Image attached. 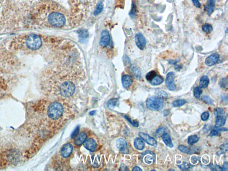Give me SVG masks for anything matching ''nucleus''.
<instances>
[{"label":"nucleus","instance_id":"1","mask_svg":"<svg viewBox=\"0 0 228 171\" xmlns=\"http://www.w3.org/2000/svg\"><path fill=\"white\" fill-rule=\"evenodd\" d=\"M33 15L37 23L50 27H62L66 22L64 11L52 1L39 3L35 9Z\"/></svg>","mask_w":228,"mask_h":171},{"label":"nucleus","instance_id":"2","mask_svg":"<svg viewBox=\"0 0 228 171\" xmlns=\"http://www.w3.org/2000/svg\"><path fill=\"white\" fill-rule=\"evenodd\" d=\"M23 39L25 47L29 50H37L42 46V38L35 34L28 35Z\"/></svg>","mask_w":228,"mask_h":171},{"label":"nucleus","instance_id":"3","mask_svg":"<svg viewBox=\"0 0 228 171\" xmlns=\"http://www.w3.org/2000/svg\"><path fill=\"white\" fill-rule=\"evenodd\" d=\"M63 106L58 102L50 104L48 109V115L52 119H57L63 115Z\"/></svg>","mask_w":228,"mask_h":171},{"label":"nucleus","instance_id":"4","mask_svg":"<svg viewBox=\"0 0 228 171\" xmlns=\"http://www.w3.org/2000/svg\"><path fill=\"white\" fill-rule=\"evenodd\" d=\"M164 99L157 96H152L147 99L146 106L147 108L151 111H159L163 108Z\"/></svg>","mask_w":228,"mask_h":171},{"label":"nucleus","instance_id":"5","mask_svg":"<svg viewBox=\"0 0 228 171\" xmlns=\"http://www.w3.org/2000/svg\"><path fill=\"white\" fill-rule=\"evenodd\" d=\"M75 85L72 82L69 81L64 82L60 86V93L65 97H69L72 96L75 93Z\"/></svg>","mask_w":228,"mask_h":171},{"label":"nucleus","instance_id":"6","mask_svg":"<svg viewBox=\"0 0 228 171\" xmlns=\"http://www.w3.org/2000/svg\"><path fill=\"white\" fill-rule=\"evenodd\" d=\"M142 158L145 163L148 165H151L155 161V154L151 151L147 150L143 152Z\"/></svg>","mask_w":228,"mask_h":171},{"label":"nucleus","instance_id":"7","mask_svg":"<svg viewBox=\"0 0 228 171\" xmlns=\"http://www.w3.org/2000/svg\"><path fill=\"white\" fill-rule=\"evenodd\" d=\"M174 78L175 75L173 72H169L167 75L165 83L168 89L171 91L175 90V84L174 83Z\"/></svg>","mask_w":228,"mask_h":171},{"label":"nucleus","instance_id":"8","mask_svg":"<svg viewBox=\"0 0 228 171\" xmlns=\"http://www.w3.org/2000/svg\"><path fill=\"white\" fill-rule=\"evenodd\" d=\"M135 41L136 45L140 49L143 50L145 47L146 41L143 35L141 33H139L135 35Z\"/></svg>","mask_w":228,"mask_h":171},{"label":"nucleus","instance_id":"9","mask_svg":"<svg viewBox=\"0 0 228 171\" xmlns=\"http://www.w3.org/2000/svg\"><path fill=\"white\" fill-rule=\"evenodd\" d=\"M110 41V35L108 31L104 30L101 34V39L99 43L100 46L103 47H106L109 45Z\"/></svg>","mask_w":228,"mask_h":171},{"label":"nucleus","instance_id":"10","mask_svg":"<svg viewBox=\"0 0 228 171\" xmlns=\"http://www.w3.org/2000/svg\"><path fill=\"white\" fill-rule=\"evenodd\" d=\"M139 135L142 139H143V140L145 141L148 144L154 147H156L157 146V142L156 140L153 138L150 137L148 134H146L144 132H140L139 133Z\"/></svg>","mask_w":228,"mask_h":171},{"label":"nucleus","instance_id":"11","mask_svg":"<svg viewBox=\"0 0 228 171\" xmlns=\"http://www.w3.org/2000/svg\"><path fill=\"white\" fill-rule=\"evenodd\" d=\"M73 151V146L71 144L68 143L63 146L61 150V155L63 157L66 158L71 154Z\"/></svg>","mask_w":228,"mask_h":171},{"label":"nucleus","instance_id":"12","mask_svg":"<svg viewBox=\"0 0 228 171\" xmlns=\"http://www.w3.org/2000/svg\"><path fill=\"white\" fill-rule=\"evenodd\" d=\"M219 55L217 53H214L206 58L205 63L209 67L215 65L219 59Z\"/></svg>","mask_w":228,"mask_h":171},{"label":"nucleus","instance_id":"13","mask_svg":"<svg viewBox=\"0 0 228 171\" xmlns=\"http://www.w3.org/2000/svg\"><path fill=\"white\" fill-rule=\"evenodd\" d=\"M83 145L86 149L93 152L95 151L96 148L97 144L95 140L93 139H89L85 141Z\"/></svg>","mask_w":228,"mask_h":171},{"label":"nucleus","instance_id":"14","mask_svg":"<svg viewBox=\"0 0 228 171\" xmlns=\"http://www.w3.org/2000/svg\"><path fill=\"white\" fill-rule=\"evenodd\" d=\"M122 82L124 88L126 89L128 88L132 83V78L130 75H124L122 78Z\"/></svg>","mask_w":228,"mask_h":171},{"label":"nucleus","instance_id":"15","mask_svg":"<svg viewBox=\"0 0 228 171\" xmlns=\"http://www.w3.org/2000/svg\"><path fill=\"white\" fill-rule=\"evenodd\" d=\"M215 5L214 0H208L207 2L204 6V9L209 15H210L214 12Z\"/></svg>","mask_w":228,"mask_h":171},{"label":"nucleus","instance_id":"16","mask_svg":"<svg viewBox=\"0 0 228 171\" xmlns=\"http://www.w3.org/2000/svg\"><path fill=\"white\" fill-rule=\"evenodd\" d=\"M87 136L84 132H82L79 133L76 137L74 140V143L76 145L79 146L82 144L86 140Z\"/></svg>","mask_w":228,"mask_h":171},{"label":"nucleus","instance_id":"17","mask_svg":"<svg viewBox=\"0 0 228 171\" xmlns=\"http://www.w3.org/2000/svg\"><path fill=\"white\" fill-rule=\"evenodd\" d=\"M116 144H117V147L120 149V152H121L126 149L127 143L124 139L119 138L117 140Z\"/></svg>","mask_w":228,"mask_h":171},{"label":"nucleus","instance_id":"18","mask_svg":"<svg viewBox=\"0 0 228 171\" xmlns=\"http://www.w3.org/2000/svg\"><path fill=\"white\" fill-rule=\"evenodd\" d=\"M226 119H227L226 116L223 115L217 116L216 121V127H220L223 126L225 124Z\"/></svg>","mask_w":228,"mask_h":171},{"label":"nucleus","instance_id":"19","mask_svg":"<svg viewBox=\"0 0 228 171\" xmlns=\"http://www.w3.org/2000/svg\"><path fill=\"white\" fill-rule=\"evenodd\" d=\"M134 146L136 149L142 150L145 148V144L143 139L140 138H137L134 140Z\"/></svg>","mask_w":228,"mask_h":171},{"label":"nucleus","instance_id":"20","mask_svg":"<svg viewBox=\"0 0 228 171\" xmlns=\"http://www.w3.org/2000/svg\"><path fill=\"white\" fill-rule=\"evenodd\" d=\"M209 80L208 77L206 75H203L200 79L199 86L201 88H207L209 84Z\"/></svg>","mask_w":228,"mask_h":171},{"label":"nucleus","instance_id":"21","mask_svg":"<svg viewBox=\"0 0 228 171\" xmlns=\"http://www.w3.org/2000/svg\"><path fill=\"white\" fill-rule=\"evenodd\" d=\"M162 139L163 141L165 143L167 146L170 147H173V144L172 143V140H171V137L169 134L167 133H165L162 136Z\"/></svg>","mask_w":228,"mask_h":171},{"label":"nucleus","instance_id":"22","mask_svg":"<svg viewBox=\"0 0 228 171\" xmlns=\"http://www.w3.org/2000/svg\"><path fill=\"white\" fill-rule=\"evenodd\" d=\"M131 71L135 78L140 79L141 77V72L138 68L135 65H132L131 67Z\"/></svg>","mask_w":228,"mask_h":171},{"label":"nucleus","instance_id":"23","mask_svg":"<svg viewBox=\"0 0 228 171\" xmlns=\"http://www.w3.org/2000/svg\"><path fill=\"white\" fill-rule=\"evenodd\" d=\"M164 81L163 78L160 76L156 75L152 81H150L152 85L156 86L162 83Z\"/></svg>","mask_w":228,"mask_h":171},{"label":"nucleus","instance_id":"24","mask_svg":"<svg viewBox=\"0 0 228 171\" xmlns=\"http://www.w3.org/2000/svg\"><path fill=\"white\" fill-rule=\"evenodd\" d=\"M155 94L158 97L160 98L163 99H167L168 98V95L165 91L161 89H157L155 91Z\"/></svg>","mask_w":228,"mask_h":171},{"label":"nucleus","instance_id":"25","mask_svg":"<svg viewBox=\"0 0 228 171\" xmlns=\"http://www.w3.org/2000/svg\"><path fill=\"white\" fill-rule=\"evenodd\" d=\"M199 138L196 135H193L189 136L188 139V143L190 146L193 145L195 143H196L199 140Z\"/></svg>","mask_w":228,"mask_h":171},{"label":"nucleus","instance_id":"26","mask_svg":"<svg viewBox=\"0 0 228 171\" xmlns=\"http://www.w3.org/2000/svg\"><path fill=\"white\" fill-rule=\"evenodd\" d=\"M214 114L216 117L218 116H223L225 113V110L223 108H217L214 109Z\"/></svg>","mask_w":228,"mask_h":171},{"label":"nucleus","instance_id":"27","mask_svg":"<svg viewBox=\"0 0 228 171\" xmlns=\"http://www.w3.org/2000/svg\"><path fill=\"white\" fill-rule=\"evenodd\" d=\"M186 103V101L184 99H177L173 102V106L174 107H179L184 105Z\"/></svg>","mask_w":228,"mask_h":171},{"label":"nucleus","instance_id":"28","mask_svg":"<svg viewBox=\"0 0 228 171\" xmlns=\"http://www.w3.org/2000/svg\"><path fill=\"white\" fill-rule=\"evenodd\" d=\"M202 93V90L200 87H197L193 90L194 96L197 98H199L201 94Z\"/></svg>","mask_w":228,"mask_h":171},{"label":"nucleus","instance_id":"29","mask_svg":"<svg viewBox=\"0 0 228 171\" xmlns=\"http://www.w3.org/2000/svg\"><path fill=\"white\" fill-rule=\"evenodd\" d=\"M118 100L116 98H113V99H111L108 101L107 103V106L109 108L111 109H113L114 108H115V106L117 105V103Z\"/></svg>","mask_w":228,"mask_h":171},{"label":"nucleus","instance_id":"30","mask_svg":"<svg viewBox=\"0 0 228 171\" xmlns=\"http://www.w3.org/2000/svg\"><path fill=\"white\" fill-rule=\"evenodd\" d=\"M156 76V73L154 70H152L148 72L146 75V78L147 81H151Z\"/></svg>","mask_w":228,"mask_h":171},{"label":"nucleus","instance_id":"31","mask_svg":"<svg viewBox=\"0 0 228 171\" xmlns=\"http://www.w3.org/2000/svg\"><path fill=\"white\" fill-rule=\"evenodd\" d=\"M178 148L180 151H181V152H183V153L190 154V152H191V151L189 150V148L187 147L182 145H179L178 146Z\"/></svg>","mask_w":228,"mask_h":171},{"label":"nucleus","instance_id":"32","mask_svg":"<svg viewBox=\"0 0 228 171\" xmlns=\"http://www.w3.org/2000/svg\"><path fill=\"white\" fill-rule=\"evenodd\" d=\"M213 29V27L209 24H204L202 27V30L205 33H210Z\"/></svg>","mask_w":228,"mask_h":171},{"label":"nucleus","instance_id":"33","mask_svg":"<svg viewBox=\"0 0 228 171\" xmlns=\"http://www.w3.org/2000/svg\"><path fill=\"white\" fill-rule=\"evenodd\" d=\"M228 145L227 143L222 145L220 147L221 151L218 152H220V155H221V154H224V152H227L228 151Z\"/></svg>","mask_w":228,"mask_h":171},{"label":"nucleus","instance_id":"34","mask_svg":"<svg viewBox=\"0 0 228 171\" xmlns=\"http://www.w3.org/2000/svg\"><path fill=\"white\" fill-rule=\"evenodd\" d=\"M220 87L222 88H226L228 87V81L226 78H223L219 82Z\"/></svg>","mask_w":228,"mask_h":171},{"label":"nucleus","instance_id":"35","mask_svg":"<svg viewBox=\"0 0 228 171\" xmlns=\"http://www.w3.org/2000/svg\"><path fill=\"white\" fill-rule=\"evenodd\" d=\"M125 118L128 120V122L133 126H135V127H138L139 125V123L138 121H136V120H132L131 119L128 117L127 116H125Z\"/></svg>","mask_w":228,"mask_h":171},{"label":"nucleus","instance_id":"36","mask_svg":"<svg viewBox=\"0 0 228 171\" xmlns=\"http://www.w3.org/2000/svg\"><path fill=\"white\" fill-rule=\"evenodd\" d=\"M179 168L181 169V170H183V171H186V170H188L190 168L189 165L187 163H186V162H183V164L182 165H178Z\"/></svg>","mask_w":228,"mask_h":171},{"label":"nucleus","instance_id":"37","mask_svg":"<svg viewBox=\"0 0 228 171\" xmlns=\"http://www.w3.org/2000/svg\"><path fill=\"white\" fill-rule=\"evenodd\" d=\"M165 129L164 127H160V128H158L156 131V134L160 137V136L162 137V135L165 134Z\"/></svg>","mask_w":228,"mask_h":171},{"label":"nucleus","instance_id":"38","mask_svg":"<svg viewBox=\"0 0 228 171\" xmlns=\"http://www.w3.org/2000/svg\"><path fill=\"white\" fill-rule=\"evenodd\" d=\"M202 100L204 103L209 104H213L214 103L213 100L208 96H204L203 97Z\"/></svg>","mask_w":228,"mask_h":171},{"label":"nucleus","instance_id":"39","mask_svg":"<svg viewBox=\"0 0 228 171\" xmlns=\"http://www.w3.org/2000/svg\"><path fill=\"white\" fill-rule=\"evenodd\" d=\"M209 114L208 111H206V112H203L201 115V119L203 121H206L209 118Z\"/></svg>","mask_w":228,"mask_h":171},{"label":"nucleus","instance_id":"40","mask_svg":"<svg viewBox=\"0 0 228 171\" xmlns=\"http://www.w3.org/2000/svg\"><path fill=\"white\" fill-rule=\"evenodd\" d=\"M103 9V6L102 4H100L98 6L96 9L95 12H94V15H97L102 12Z\"/></svg>","mask_w":228,"mask_h":171},{"label":"nucleus","instance_id":"41","mask_svg":"<svg viewBox=\"0 0 228 171\" xmlns=\"http://www.w3.org/2000/svg\"><path fill=\"white\" fill-rule=\"evenodd\" d=\"M123 61L125 66H128L131 64V61L129 57L127 55H124L123 57Z\"/></svg>","mask_w":228,"mask_h":171},{"label":"nucleus","instance_id":"42","mask_svg":"<svg viewBox=\"0 0 228 171\" xmlns=\"http://www.w3.org/2000/svg\"><path fill=\"white\" fill-rule=\"evenodd\" d=\"M219 134H220V131L217 130L216 128L215 129L212 131L209 135L210 137H214V136H218Z\"/></svg>","mask_w":228,"mask_h":171},{"label":"nucleus","instance_id":"43","mask_svg":"<svg viewBox=\"0 0 228 171\" xmlns=\"http://www.w3.org/2000/svg\"><path fill=\"white\" fill-rule=\"evenodd\" d=\"M79 126H78L76 128V129L73 131V133H72L71 135V137L72 138H74L75 137H76L78 135V132H79Z\"/></svg>","mask_w":228,"mask_h":171},{"label":"nucleus","instance_id":"44","mask_svg":"<svg viewBox=\"0 0 228 171\" xmlns=\"http://www.w3.org/2000/svg\"><path fill=\"white\" fill-rule=\"evenodd\" d=\"M192 1L196 7L198 8L201 7V5L199 2V0H192Z\"/></svg>","mask_w":228,"mask_h":171},{"label":"nucleus","instance_id":"45","mask_svg":"<svg viewBox=\"0 0 228 171\" xmlns=\"http://www.w3.org/2000/svg\"><path fill=\"white\" fill-rule=\"evenodd\" d=\"M221 98H222V100L224 103H228V96H227L225 95H222L221 96Z\"/></svg>","mask_w":228,"mask_h":171},{"label":"nucleus","instance_id":"46","mask_svg":"<svg viewBox=\"0 0 228 171\" xmlns=\"http://www.w3.org/2000/svg\"><path fill=\"white\" fill-rule=\"evenodd\" d=\"M222 170L224 171H228V165L227 163H225L223 165L222 167Z\"/></svg>","mask_w":228,"mask_h":171},{"label":"nucleus","instance_id":"47","mask_svg":"<svg viewBox=\"0 0 228 171\" xmlns=\"http://www.w3.org/2000/svg\"><path fill=\"white\" fill-rule=\"evenodd\" d=\"M197 160H197V158L195 156H193L191 158V161H192V163L193 164H195L197 163Z\"/></svg>","mask_w":228,"mask_h":171},{"label":"nucleus","instance_id":"48","mask_svg":"<svg viewBox=\"0 0 228 171\" xmlns=\"http://www.w3.org/2000/svg\"><path fill=\"white\" fill-rule=\"evenodd\" d=\"M135 10H136V9H135V7H134V5L133 4L132 7V11H131L130 15H135V11H136Z\"/></svg>","mask_w":228,"mask_h":171},{"label":"nucleus","instance_id":"49","mask_svg":"<svg viewBox=\"0 0 228 171\" xmlns=\"http://www.w3.org/2000/svg\"><path fill=\"white\" fill-rule=\"evenodd\" d=\"M182 69V66L181 65H175V70L176 71H180Z\"/></svg>","mask_w":228,"mask_h":171},{"label":"nucleus","instance_id":"50","mask_svg":"<svg viewBox=\"0 0 228 171\" xmlns=\"http://www.w3.org/2000/svg\"><path fill=\"white\" fill-rule=\"evenodd\" d=\"M132 171H142V170L141 169V168H140V167H134L133 169H132Z\"/></svg>","mask_w":228,"mask_h":171},{"label":"nucleus","instance_id":"51","mask_svg":"<svg viewBox=\"0 0 228 171\" xmlns=\"http://www.w3.org/2000/svg\"><path fill=\"white\" fill-rule=\"evenodd\" d=\"M170 112V111H169V110H165L164 112V116H168V115H169Z\"/></svg>","mask_w":228,"mask_h":171},{"label":"nucleus","instance_id":"52","mask_svg":"<svg viewBox=\"0 0 228 171\" xmlns=\"http://www.w3.org/2000/svg\"><path fill=\"white\" fill-rule=\"evenodd\" d=\"M178 62H179V61H175L172 60V61H169V63H170V64H171L175 65V64H176V63H178Z\"/></svg>","mask_w":228,"mask_h":171},{"label":"nucleus","instance_id":"53","mask_svg":"<svg viewBox=\"0 0 228 171\" xmlns=\"http://www.w3.org/2000/svg\"><path fill=\"white\" fill-rule=\"evenodd\" d=\"M95 112H96V111H91V112L90 113V115H94V114H95Z\"/></svg>","mask_w":228,"mask_h":171}]
</instances>
